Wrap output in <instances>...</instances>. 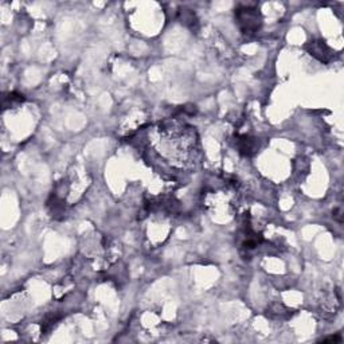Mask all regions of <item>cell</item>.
I'll return each mask as SVG.
<instances>
[{"label": "cell", "instance_id": "1", "mask_svg": "<svg viewBox=\"0 0 344 344\" xmlns=\"http://www.w3.org/2000/svg\"><path fill=\"white\" fill-rule=\"evenodd\" d=\"M237 22L240 25L241 30L246 34H253L258 31L261 26V15L259 12L251 5H244L235 11Z\"/></svg>", "mask_w": 344, "mask_h": 344}, {"label": "cell", "instance_id": "2", "mask_svg": "<svg viewBox=\"0 0 344 344\" xmlns=\"http://www.w3.org/2000/svg\"><path fill=\"white\" fill-rule=\"evenodd\" d=\"M307 49L311 54L321 62H328L332 58V51L323 40H312L307 45Z\"/></svg>", "mask_w": 344, "mask_h": 344}, {"label": "cell", "instance_id": "3", "mask_svg": "<svg viewBox=\"0 0 344 344\" xmlns=\"http://www.w3.org/2000/svg\"><path fill=\"white\" fill-rule=\"evenodd\" d=\"M238 148H240L241 152H244V154H246V155H250V154H251V152H254L255 150L254 140L245 136V137H242V139L240 140Z\"/></svg>", "mask_w": 344, "mask_h": 344}, {"label": "cell", "instance_id": "4", "mask_svg": "<svg viewBox=\"0 0 344 344\" xmlns=\"http://www.w3.org/2000/svg\"><path fill=\"white\" fill-rule=\"evenodd\" d=\"M321 342L323 343H339V342H342V338H340L339 335L338 336H329V338H325Z\"/></svg>", "mask_w": 344, "mask_h": 344}]
</instances>
